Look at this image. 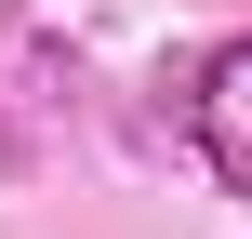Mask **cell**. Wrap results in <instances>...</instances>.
I'll return each instance as SVG.
<instances>
[{"mask_svg":"<svg viewBox=\"0 0 252 239\" xmlns=\"http://www.w3.org/2000/svg\"><path fill=\"white\" fill-rule=\"evenodd\" d=\"M199 160L226 173V200H252V40L199 67Z\"/></svg>","mask_w":252,"mask_h":239,"instance_id":"1","label":"cell"}]
</instances>
